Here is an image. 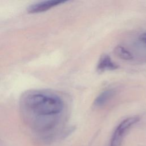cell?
<instances>
[{"label":"cell","instance_id":"obj_1","mask_svg":"<svg viewBox=\"0 0 146 146\" xmlns=\"http://www.w3.org/2000/svg\"><path fill=\"white\" fill-rule=\"evenodd\" d=\"M22 111L30 125L38 132L51 129L55 117L64 108L62 99L58 95L43 91H28L21 101Z\"/></svg>","mask_w":146,"mask_h":146},{"label":"cell","instance_id":"obj_2","mask_svg":"<svg viewBox=\"0 0 146 146\" xmlns=\"http://www.w3.org/2000/svg\"><path fill=\"white\" fill-rule=\"evenodd\" d=\"M139 118L136 116L129 117L123 120L116 127L112 137L111 146H119L120 141L125 132L133 124L136 123Z\"/></svg>","mask_w":146,"mask_h":146},{"label":"cell","instance_id":"obj_3","mask_svg":"<svg viewBox=\"0 0 146 146\" xmlns=\"http://www.w3.org/2000/svg\"><path fill=\"white\" fill-rule=\"evenodd\" d=\"M66 1L48 0L35 2L30 5L27 11L30 13H38L47 11L56 6L65 3Z\"/></svg>","mask_w":146,"mask_h":146},{"label":"cell","instance_id":"obj_4","mask_svg":"<svg viewBox=\"0 0 146 146\" xmlns=\"http://www.w3.org/2000/svg\"><path fill=\"white\" fill-rule=\"evenodd\" d=\"M118 66L113 62L110 56L107 54L102 55L96 66V70L99 72L113 71L116 70Z\"/></svg>","mask_w":146,"mask_h":146},{"label":"cell","instance_id":"obj_5","mask_svg":"<svg viewBox=\"0 0 146 146\" xmlns=\"http://www.w3.org/2000/svg\"><path fill=\"white\" fill-rule=\"evenodd\" d=\"M115 91L113 90H106L101 92L95 99L94 105L97 107H101L106 104L113 96Z\"/></svg>","mask_w":146,"mask_h":146},{"label":"cell","instance_id":"obj_6","mask_svg":"<svg viewBox=\"0 0 146 146\" xmlns=\"http://www.w3.org/2000/svg\"><path fill=\"white\" fill-rule=\"evenodd\" d=\"M114 52L116 56L121 59L128 60L133 59V55L131 52L122 46H116L114 50Z\"/></svg>","mask_w":146,"mask_h":146},{"label":"cell","instance_id":"obj_7","mask_svg":"<svg viewBox=\"0 0 146 146\" xmlns=\"http://www.w3.org/2000/svg\"><path fill=\"white\" fill-rule=\"evenodd\" d=\"M140 39L146 46V33L142 34L140 36Z\"/></svg>","mask_w":146,"mask_h":146}]
</instances>
